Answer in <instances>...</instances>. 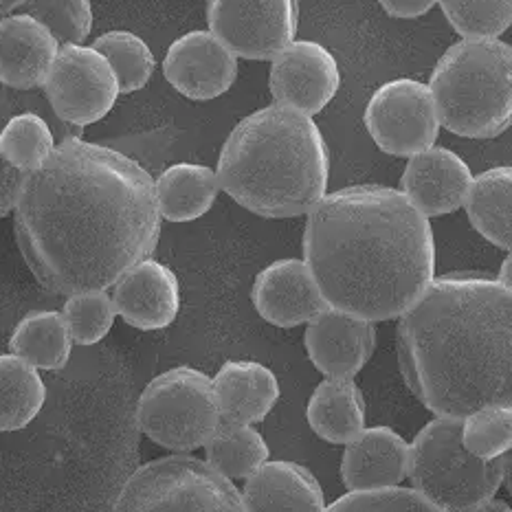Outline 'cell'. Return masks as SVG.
Returning a JSON list of instances; mask_svg holds the SVG:
<instances>
[{
  "mask_svg": "<svg viewBox=\"0 0 512 512\" xmlns=\"http://www.w3.org/2000/svg\"><path fill=\"white\" fill-rule=\"evenodd\" d=\"M14 211L22 258L55 295L113 286L157 249L163 220L150 172L82 137L27 172Z\"/></svg>",
  "mask_w": 512,
  "mask_h": 512,
  "instance_id": "6da1fadb",
  "label": "cell"
},
{
  "mask_svg": "<svg viewBox=\"0 0 512 512\" xmlns=\"http://www.w3.org/2000/svg\"><path fill=\"white\" fill-rule=\"evenodd\" d=\"M304 262L330 308L396 319L436 277L429 218L394 187L352 185L308 211Z\"/></svg>",
  "mask_w": 512,
  "mask_h": 512,
  "instance_id": "7a4b0ae2",
  "label": "cell"
},
{
  "mask_svg": "<svg viewBox=\"0 0 512 512\" xmlns=\"http://www.w3.org/2000/svg\"><path fill=\"white\" fill-rule=\"evenodd\" d=\"M396 352L409 392L436 416L512 405V288L484 275L433 277L398 317Z\"/></svg>",
  "mask_w": 512,
  "mask_h": 512,
  "instance_id": "3957f363",
  "label": "cell"
},
{
  "mask_svg": "<svg viewBox=\"0 0 512 512\" xmlns=\"http://www.w3.org/2000/svg\"><path fill=\"white\" fill-rule=\"evenodd\" d=\"M216 174L220 189L253 214L304 216L328 194V143L302 110L264 106L229 132Z\"/></svg>",
  "mask_w": 512,
  "mask_h": 512,
  "instance_id": "277c9868",
  "label": "cell"
},
{
  "mask_svg": "<svg viewBox=\"0 0 512 512\" xmlns=\"http://www.w3.org/2000/svg\"><path fill=\"white\" fill-rule=\"evenodd\" d=\"M440 126L466 139H493L512 121V47L499 38H462L429 77Z\"/></svg>",
  "mask_w": 512,
  "mask_h": 512,
  "instance_id": "5b68a950",
  "label": "cell"
},
{
  "mask_svg": "<svg viewBox=\"0 0 512 512\" xmlns=\"http://www.w3.org/2000/svg\"><path fill=\"white\" fill-rule=\"evenodd\" d=\"M462 418L436 416L409 444L407 477L440 510L475 512L508 480L510 451L502 458H477L462 444Z\"/></svg>",
  "mask_w": 512,
  "mask_h": 512,
  "instance_id": "8992f818",
  "label": "cell"
},
{
  "mask_svg": "<svg viewBox=\"0 0 512 512\" xmlns=\"http://www.w3.org/2000/svg\"><path fill=\"white\" fill-rule=\"evenodd\" d=\"M117 512H240L238 486L207 460L178 453L143 464L128 477L115 502Z\"/></svg>",
  "mask_w": 512,
  "mask_h": 512,
  "instance_id": "52a82bcc",
  "label": "cell"
},
{
  "mask_svg": "<svg viewBox=\"0 0 512 512\" xmlns=\"http://www.w3.org/2000/svg\"><path fill=\"white\" fill-rule=\"evenodd\" d=\"M137 422L159 447L176 453L205 447L222 422L214 381L189 365L154 376L139 398Z\"/></svg>",
  "mask_w": 512,
  "mask_h": 512,
  "instance_id": "ba28073f",
  "label": "cell"
},
{
  "mask_svg": "<svg viewBox=\"0 0 512 512\" xmlns=\"http://www.w3.org/2000/svg\"><path fill=\"white\" fill-rule=\"evenodd\" d=\"M42 88L55 115L82 128L104 119L119 97L113 66L84 44H62Z\"/></svg>",
  "mask_w": 512,
  "mask_h": 512,
  "instance_id": "9c48e42d",
  "label": "cell"
},
{
  "mask_svg": "<svg viewBox=\"0 0 512 512\" xmlns=\"http://www.w3.org/2000/svg\"><path fill=\"white\" fill-rule=\"evenodd\" d=\"M365 128L378 148L394 157L427 150L440 135V119L427 84L396 77L381 84L365 106Z\"/></svg>",
  "mask_w": 512,
  "mask_h": 512,
  "instance_id": "30bf717a",
  "label": "cell"
},
{
  "mask_svg": "<svg viewBox=\"0 0 512 512\" xmlns=\"http://www.w3.org/2000/svg\"><path fill=\"white\" fill-rule=\"evenodd\" d=\"M209 31L244 60H271L297 36V0H207Z\"/></svg>",
  "mask_w": 512,
  "mask_h": 512,
  "instance_id": "8fae6325",
  "label": "cell"
},
{
  "mask_svg": "<svg viewBox=\"0 0 512 512\" xmlns=\"http://www.w3.org/2000/svg\"><path fill=\"white\" fill-rule=\"evenodd\" d=\"M269 88L275 104L313 117L339 93V62L321 42L293 40L271 58Z\"/></svg>",
  "mask_w": 512,
  "mask_h": 512,
  "instance_id": "7c38bea8",
  "label": "cell"
},
{
  "mask_svg": "<svg viewBox=\"0 0 512 512\" xmlns=\"http://www.w3.org/2000/svg\"><path fill=\"white\" fill-rule=\"evenodd\" d=\"M163 75L183 97L209 102L225 95L236 82L238 55L211 31L194 29L170 44Z\"/></svg>",
  "mask_w": 512,
  "mask_h": 512,
  "instance_id": "4fadbf2b",
  "label": "cell"
},
{
  "mask_svg": "<svg viewBox=\"0 0 512 512\" xmlns=\"http://www.w3.org/2000/svg\"><path fill=\"white\" fill-rule=\"evenodd\" d=\"M251 302L258 315L277 328L308 324L328 308L308 264L299 258L275 260L264 266L253 282Z\"/></svg>",
  "mask_w": 512,
  "mask_h": 512,
  "instance_id": "5bb4252c",
  "label": "cell"
},
{
  "mask_svg": "<svg viewBox=\"0 0 512 512\" xmlns=\"http://www.w3.org/2000/svg\"><path fill=\"white\" fill-rule=\"evenodd\" d=\"M473 183V172L458 152L429 146L411 154L400 176V192L427 218L460 209Z\"/></svg>",
  "mask_w": 512,
  "mask_h": 512,
  "instance_id": "9a60e30c",
  "label": "cell"
},
{
  "mask_svg": "<svg viewBox=\"0 0 512 512\" xmlns=\"http://www.w3.org/2000/svg\"><path fill=\"white\" fill-rule=\"evenodd\" d=\"M304 345L321 374L354 378L372 359L376 326L374 321L328 306L324 313L308 321Z\"/></svg>",
  "mask_w": 512,
  "mask_h": 512,
  "instance_id": "2e32d148",
  "label": "cell"
},
{
  "mask_svg": "<svg viewBox=\"0 0 512 512\" xmlns=\"http://www.w3.org/2000/svg\"><path fill=\"white\" fill-rule=\"evenodd\" d=\"M113 304L128 326L161 330L174 324L181 310V286L170 266L141 260L113 284Z\"/></svg>",
  "mask_w": 512,
  "mask_h": 512,
  "instance_id": "e0dca14e",
  "label": "cell"
},
{
  "mask_svg": "<svg viewBox=\"0 0 512 512\" xmlns=\"http://www.w3.org/2000/svg\"><path fill=\"white\" fill-rule=\"evenodd\" d=\"M60 42L29 14L0 16V82L40 88L47 80Z\"/></svg>",
  "mask_w": 512,
  "mask_h": 512,
  "instance_id": "ac0fdd59",
  "label": "cell"
},
{
  "mask_svg": "<svg viewBox=\"0 0 512 512\" xmlns=\"http://www.w3.org/2000/svg\"><path fill=\"white\" fill-rule=\"evenodd\" d=\"M244 510L253 512H319L326 510V495L306 466L288 460H264L244 477Z\"/></svg>",
  "mask_w": 512,
  "mask_h": 512,
  "instance_id": "d6986e66",
  "label": "cell"
},
{
  "mask_svg": "<svg viewBox=\"0 0 512 512\" xmlns=\"http://www.w3.org/2000/svg\"><path fill=\"white\" fill-rule=\"evenodd\" d=\"M409 444L392 427H365L345 444L341 482L348 491L398 484L407 477Z\"/></svg>",
  "mask_w": 512,
  "mask_h": 512,
  "instance_id": "ffe728a7",
  "label": "cell"
},
{
  "mask_svg": "<svg viewBox=\"0 0 512 512\" xmlns=\"http://www.w3.org/2000/svg\"><path fill=\"white\" fill-rule=\"evenodd\" d=\"M220 416L233 422H260L280 400V381L260 361H227L211 378Z\"/></svg>",
  "mask_w": 512,
  "mask_h": 512,
  "instance_id": "44dd1931",
  "label": "cell"
},
{
  "mask_svg": "<svg viewBox=\"0 0 512 512\" xmlns=\"http://www.w3.org/2000/svg\"><path fill=\"white\" fill-rule=\"evenodd\" d=\"M306 420L321 440L348 444L365 429V398L350 376H328L308 400Z\"/></svg>",
  "mask_w": 512,
  "mask_h": 512,
  "instance_id": "7402d4cb",
  "label": "cell"
},
{
  "mask_svg": "<svg viewBox=\"0 0 512 512\" xmlns=\"http://www.w3.org/2000/svg\"><path fill=\"white\" fill-rule=\"evenodd\" d=\"M218 192L216 170L198 163H174L154 181L159 214L168 222H192L205 216Z\"/></svg>",
  "mask_w": 512,
  "mask_h": 512,
  "instance_id": "603a6c76",
  "label": "cell"
},
{
  "mask_svg": "<svg viewBox=\"0 0 512 512\" xmlns=\"http://www.w3.org/2000/svg\"><path fill=\"white\" fill-rule=\"evenodd\" d=\"M466 216L482 238L510 251L512 244V168L499 165L473 176L464 200Z\"/></svg>",
  "mask_w": 512,
  "mask_h": 512,
  "instance_id": "cb8c5ba5",
  "label": "cell"
},
{
  "mask_svg": "<svg viewBox=\"0 0 512 512\" xmlns=\"http://www.w3.org/2000/svg\"><path fill=\"white\" fill-rule=\"evenodd\" d=\"M9 348L38 370H62L69 363L73 339L58 310H33L9 339Z\"/></svg>",
  "mask_w": 512,
  "mask_h": 512,
  "instance_id": "d4e9b609",
  "label": "cell"
},
{
  "mask_svg": "<svg viewBox=\"0 0 512 512\" xmlns=\"http://www.w3.org/2000/svg\"><path fill=\"white\" fill-rule=\"evenodd\" d=\"M44 400V387L38 367L18 354H0V431L25 429L36 418Z\"/></svg>",
  "mask_w": 512,
  "mask_h": 512,
  "instance_id": "484cf974",
  "label": "cell"
},
{
  "mask_svg": "<svg viewBox=\"0 0 512 512\" xmlns=\"http://www.w3.org/2000/svg\"><path fill=\"white\" fill-rule=\"evenodd\" d=\"M207 462L229 480H244L269 460V444L249 422H220L205 444Z\"/></svg>",
  "mask_w": 512,
  "mask_h": 512,
  "instance_id": "4316f807",
  "label": "cell"
},
{
  "mask_svg": "<svg viewBox=\"0 0 512 512\" xmlns=\"http://www.w3.org/2000/svg\"><path fill=\"white\" fill-rule=\"evenodd\" d=\"M93 47L110 62L117 77L119 93H135L150 82L154 73V53L148 42L132 31H108L99 36Z\"/></svg>",
  "mask_w": 512,
  "mask_h": 512,
  "instance_id": "83f0119b",
  "label": "cell"
},
{
  "mask_svg": "<svg viewBox=\"0 0 512 512\" xmlns=\"http://www.w3.org/2000/svg\"><path fill=\"white\" fill-rule=\"evenodd\" d=\"M58 146L47 119L36 113H20L0 128V152L20 172H33Z\"/></svg>",
  "mask_w": 512,
  "mask_h": 512,
  "instance_id": "f1b7e54d",
  "label": "cell"
},
{
  "mask_svg": "<svg viewBox=\"0 0 512 512\" xmlns=\"http://www.w3.org/2000/svg\"><path fill=\"white\" fill-rule=\"evenodd\" d=\"M462 444L477 458H502L512 447V405H484L462 418Z\"/></svg>",
  "mask_w": 512,
  "mask_h": 512,
  "instance_id": "f546056e",
  "label": "cell"
},
{
  "mask_svg": "<svg viewBox=\"0 0 512 512\" xmlns=\"http://www.w3.org/2000/svg\"><path fill=\"white\" fill-rule=\"evenodd\" d=\"M62 317L77 345H95L102 341L115 324L117 310L106 288H91L66 295Z\"/></svg>",
  "mask_w": 512,
  "mask_h": 512,
  "instance_id": "4dcf8cb0",
  "label": "cell"
},
{
  "mask_svg": "<svg viewBox=\"0 0 512 512\" xmlns=\"http://www.w3.org/2000/svg\"><path fill=\"white\" fill-rule=\"evenodd\" d=\"M462 38H499L512 22V0H438Z\"/></svg>",
  "mask_w": 512,
  "mask_h": 512,
  "instance_id": "1f68e13d",
  "label": "cell"
},
{
  "mask_svg": "<svg viewBox=\"0 0 512 512\" xmlns=\"http://www.w3.org/2000/svg\"><path fill=\"white\" fill-rule=\"evenodd\" d=\"M18 9L40 20L60 44H82L93 29L91 0H22Z\"/></svg>",
  "mask_w": 512,
  "mask_h": 512,
  "instance_id": "d6a6232c",
  "label": "cell"
},
{
  "mask_svg": "<svg viewBox=\"0 0 512 512\" xmlns=\"http://www.w3.org/2000/svg\"><path fill=\"white\" fill-rule=\"evenodd\" d=\"M326 510L332 512H438L429 499L422 497L414 486L398 484L354 488L335 499Z\"/></svg>",
  "mask_w": 512,
  "mask_h": 512,
  "instance_id": "836d02e7",
  "label": "cell"
},
{
  "mask_svg": "<svg viewBox=\"0 0 512 512\" xmlns=\"http://www.w3.org/2000/svg\"><path fill=\"white\" fill-rule=\"evenodd\" d=\"M20 113H36L42 119H47V124L51 126L55 141L62 143L66 139H80L84 128L82 126H73L66 124L51 106V102L44 95V88H16V86H7L0 82V128H3L11 117H16Z\"/></svg>",
  "mask_w": 512,
  "mask_h": 512,
  "instance_id": "e575fe53",
  "label": "cell"
},
{
  "mask_svg": "<svg viewBox=\"0 0 512 512\" xmlns=\"http://www.w3.org/2000/svg\"><path fill=\"white\" fill-rule=\"evenodd\" d=\"M25 172H20L14 168L0 152V218H5L7 214L14 211L22 183H25Z\"/></svg>",
  "mask_w": 512,
  "mask_h": 512,
  "instance_id": "d590c367",
  "label": "cell"
},
{
  "mask_svg": "<svg viewBox=\"0 0 512 512\" xmlns=\"http://www.w3.org/2000/svg\"><path fill=\"white\" fill-rule=\"evenodd\" d=\"M392 18H420L438 5V0H378Z\"/></svg>",
  "mask_w": 512,
  "mask_h": 512,
  "instance_id": "8d00e7d4",
  "label": "cell"
},
{
  "mask_svg": "<svg viewBox=\"0 0 512 512\" xmlns=\"http://www.w3.org/2000/svg\"><path fill=\"white\" fill-rule=\"evenodd\" d=\"M510 269H512V260H510V255H508V258L502 264V271H499V275H497V280L502 282L504 286L512 288V271Z\"/></svg>",
  "mask_w": 512,
  "mask_h": 512,
  "instance_id": "74e56055",
  "label": "cell"
},
{
  "mask_svg": "<svg viewBox=\"0 0 512 512\" xmlns=\"http://www.w3.org/2000/svg\"><path fill=\"white\" fill-rule=\"evenodd\" d=\"M22 5V0H0V16H7L11 11L18 9Z\"/></svg>",
  "mask_w": 512,
  "mask_h": 512,
  "instance_id": "f35d334b",
  "label": "cell"
}]
</instances>
